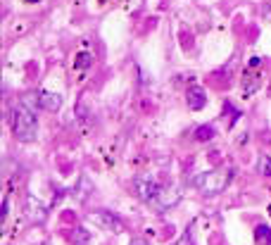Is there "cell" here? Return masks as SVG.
<instances>
[{"label": "cell", "instance_id": "1", "mask_svg": "<svg viewBox=\"0 0 271 245\" xmlns=\"http://www.w3.org/2000/svg\"><path fill=\"white\" fill-rule=\"evenodd\" d=\"M36 115H33L29 105H24V103H17V105L12 107V133H14V138L22 140V143H29V140L36 138Z\"/></svg>", "mask_w": 271, "mask_h": 245}, {"label": "cell", "instance_id": "2", "mask_svg": "<svg viewBox=\"0 0 271 245\" xmlns=\"http://www.w3.org/2000/svg\"><path fill=\"white\" fill-rule=\"evenodd\" d=\"M193 183H195L197 191L214 195V193H221L228 186V171H224V169L202 171V174H197L195 179H193Z\"/></svg>", "mask_w": 271, "mask_h": 245}, {"label": "cell", "instance_id": "3", "mask_svg": "<svg viewBox=\"0 0 271 245\" xmlns=\"http://www.w3.org/2000/svg\"><path fill=\"white\" fill-rule=\"evenodd\" d=\"M133 191H136V195H138L141 200H145V203H155L157 195H160V191H162V186H157L155 181L141 176V179L133 181Z\"/></svg>", "mask_w": 271, "mask_h": 245}, {"label": "cell", "instance_id": "4", "mask_svg": "<svg viewBox=\"0 0 271 245\" xmlns=\"http://www.w3.org/2000/svg\"><path fill=\"white\" fill-rule=\"evenodd\" d=\"M24 212H26V219H29L31 224H43L45 219H48V207H45L38 198H33V195L26 198V203H24Z\"/></svg>", "mask_w": 271, "mask_h": 245}, {"label": "cell", "instance_id": "5", "mask_svg": "<svg viewBox=\"0 0 271 245\" xmlns=\"http://www.w3.org/2000/svg\"><path fill=\"white\" fill-rule=\"evenodd\" d=\"M93 222H95L100 229L109 231V234H119V231H121V222L117 219V214L105 212V210H100V212L93 214Z\"/></svg>", "mask_w": 271, "mask_h": 245}, {"label": "cell", "instance_id": "6", "mask_svg": "<svg viewBox=\"0 0 271 245\" xmlns=\"http://www.w3.org/2000/svg\"><path fill=\"white\" fill-rule=\"evenodd\" d=\"M185 100H188V107L190 110H202L207 105V93L205 88H200V86H193V88H188V93H185Z\"/></svg>", "mask_w": 271, "mask_h": 245}, {"label": "cell", "instance_id": "7", "mask_svg": "<svg viewBox=\"0 0 271 245\" xmlns=\"http://www.w3.org/2000/svg\"><path fill=\"white\" fill-rule=\"evenodd\" d=\"M38 105L43 107L45 112H57L62 107V98L57 96V93H41L38 96Z\"/></svg>", "mask_w": 271, "mask_h": 245}, {"label": "cell", "instance_id": "8", "mask_svg": "<svg viewBox=\"0 0 271 245\" xmlns=\"http://www.w3.org/2000/svg\"><path fill=\"white\" fill-rule=\"evenodd\" d=\"M179 198H181V195H179V188H162L155 203L160 205V207H172V205L179 203Z\"/></svg>", "mask_w": 271, "mask_h": 245}, {"label": "cell", "instance_id": "9", "mask_svg": "<svg viewBox=\"0 0 271 245\" xmlns=\"http://www.w3.org/2000/svg\"><path fill=\"white\" fill-rule=\"evenodd\" d=\"M260 86H262V74L248 72V74H245V81H243V96H252Z\"/></svg>", "mask_w": 271, "mask_h": 245}, {"label": "cell", "instance_id": "10", "mask_svg": "<svg viewBox=\"0 0 271 245\" xmlns=\"http://www.w3.org/2000/svg\"><path fill=\"white\" fill-rule=\"evenodd\" d=\"M255 241H257V245H271L269 226H257V229H255Z\"/></svg>", "mask_w": 271, "mask_h": 245}, {"label": "cell", "instance_id": "11", "mask_svg": "<svg viewBox=\"0 0 271 245\" xmlns=\"http://www.w3.org/2000/svg\"><path fill=\"white\" fill-rule=\"evenodd\" d=\"M214 138V126H209V124H205V126H197L195 131V140H200V143H207V140Z\"/></svg>", "mask_w": 271, "mask_h": 245}, {"label": "cell", "instance_id": "12", "mask_svg": "<svg viewBox=\"0 0 271 245\" xmlns=\"http://www.w3.org/2000/svg\"><path fill=\"white\" fill-rule=\"evenodd\" d=\"M93 60H95V57H93V53H79V55H76L74 67H76V69H86V67H90V64H93Z\"/></svg>", "mask_w": 271, "mask_h": 245}, {"label": "cell", "instance_id": "13", "mask_svg": "<svg viewBox=\"0 0 271 245\" xmlns=\"http://www.w3.org/2000/svg\"><path fill=\"white\" fill-rule=\"evenodd\" d=\"M88 241H90V234H86L84 229H76L74 231V243L76 245H88Z\"/></svg>", "mask_w": 271, "mask_h": 245}, {"label": "cell", "instance_id": "14", "mask_svg": "<svg viewBox=\"0 0 271 245\" xmlns=\"http://www.w3.org/2000/svg\"><path fill=\"white\" fill-rule=\"evenodd\" d=\"M257 169H260L262 176H271V157H262L260 164H257Z\"/></svg>", "mask_w": 271, "mask_h": 245}, {"label": "cell", "instance_id": "15", "mask_svg": "<svg viewBox=\"0 0 271 245\" xmlns=\"http://www.w3.org/2000/svg\"><path fill=\"white\" fill-rule=\"evenodd\" d=\"M129 245H145V243H143V241H131Z\"/></svg>", "mask_w": 271, "mask_h": 245}, {"label": "cell", "instance_id": "16", "mask_svg": "<svg viewBox=\"0 0 271 245\" xmlns=\"http://www.w3.org/2000/svg\"><path fill=\"white\" fill-rule=\"evenodd\" d=\"M269 7H271V2H269Z\"/></svg>", "mask_w": 271, "mask_h": 245}, {"label": "cell", "instance_id": "17", "mask_svg": "<svg viewBox=\"0 0 271 245\" xmlns=\"http://www.w3.org/2000/svg\"><path fill=\"white\" fill-rule=\"evenodd\" d=\"M33 2H36V0H33Z\"/></svg>", "mask_w": 271, "mask_h": 245}]
</instances>
